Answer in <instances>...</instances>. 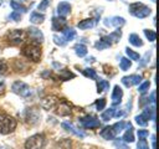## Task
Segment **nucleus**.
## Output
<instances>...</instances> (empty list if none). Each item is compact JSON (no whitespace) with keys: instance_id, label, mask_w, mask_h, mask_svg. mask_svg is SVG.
Instances as JSON below:
<instances>
[{"instance_id":"nucleus-1","label":"nucleus","mask_w":159,"mask_h":149,"mask_svg":"<svg viewBox=\"0 0 159 149\" xmlns=\"http://www.w3.org/2000/svg\"><path fill=\"white\" fill-rule=\"evenodd\" d=\"M129 12L138 19H144V17L150 15L152 10L142 2H133L129 5Z\"/></svg>"},{"instance_id":"nucleus-2","label":"nucleus","mask_w":159,"mask_h":149,"mask_svg":"<svg viewBox=\"0 0 159 149\" xmlns=\"http://www.w3.org/2000/svg\"><path fill=\"white\" fill-rule=\"evenodd\" d=\"M22 55L35 62L40 61L41 58V48L39 45H35V43H30V45H26L24 48H22Z\"/></svg>"},{"instance_id":"nucleus-3","label":"nucleus","mask_w":159,"mask_h":149,"mask_svg":"<svg viewBox=\"0 0 159 149\" xmlns=\"http://www.w3.org/2000/svg\"><path fill=\"white\" fill-rule=\"evenodd\" d=\"M16 127V120L10 117V115H5L1 114L0 115V133L1 134H9L10 132H12Z\"/></svg>"},{"instance_id":"nucleus-4","label":"nucleus","mask_w":159,"mask_h":149,"mask_svg":"<svg viewBox=\"0 0 159 149\" xmlns=\"http://www.w3.org/2000/svg\"><path fill=\"white\" fill-rule=\"evenodd\" d=\"M46 144L43 134H35L25 142V149H42Z\"/></svg>"},{"instance_id":"nucleus-5","label":"nucleus","mask_w":159,"mask_h":149,"mask_svg":"<svg viewBox=\"0 0 159 149\" xmlns=\"http://www.w3.org/2000/svg\"><path fill=\"white\" fill-rule=\"evenodd\" d=\"M11 89H12L14 93H16V94H19L20 97H24V98H27L32 94L31 88L22 81H15L11 86Z\"/></svg>"},{"instance_id":"nucleus-6","label":"nucleus","mask_w":159,"mask_h":149,"mask_svg":"<svg viewBox=\"0 0 159 149\" xmlns=\"http://www.w3.org/2000/svg\"><path fill=\"white\" fill-rule=\"evenodd\" d=\"M7 38H9V42L11 45H19L25 40V32L22 30H19V29L12 30L9 32Z\"/></svg>"},{"instance_id":"nucleus-7","label":"nucleus","mask_w":159,"mask_h":149,"mask_svg":"<svg viewBox=\"0 0 159 149\" xmlns=\"http://www.w3.org/2000/svg\"><path fill=\"white\" fill-rule=\"evenodd\" d=\"M80 123L82 124V127H84V128H87V129L98 128V127L101 125V122H99L96 117H92V115H86V117L80 118Z\"/></svg>"},{"instance_id":"nucleus-8","label":"nucleus","mask_w":159,"mask_h":149,"mask_svg":"<svg viewBox=\"0 0 159 149\" xmlns=\"http://www.w3.org/2000/svg\"><path fill=\"white\" fill-rule=\"evenodd\" d=\"M143 77L140 74H130V76H125L122 78V83L125 87H132L134 84H139L142 82Z\"/></svg>"},{"instance_id":"nucleus-9","label":"nucleus","mask_w":159,"mask_h":149,"mask_svg":"<svg viewBox=\"0 0 159 149\" xmlns=\"http://www.w3.org/2000/svg\"><path fill=\"white\" fill-rule=\"evenodd\" d=\"M125 20L122 16H113V17H107L104 20V25L106 26H112V27H120L122 25H124Z\"/></svg>"},{"instance_id":"nucleus-10","label":"nucleus","mask_w":159,"mask_h":149,"mask_svg":"<svg viewBox=\"0 0 159 149\" xmlns=\"http://www.w3.org/2000/svg\"><path fill=\"white\" fill-rule=\"evenodd\" d=\"M122 97H123V91L119 86H114L113 92H112V106H118L122 102Z\"/></svg>"},{"instance_id":"nucleus-11","label":"nucleus","mask_w":159,"mask_h":149,"mask_svg":"<svg viewBox=\"0 0 159 149\" xmlns=\"http://www.w3.org/2000/svg\"><path fill=\"white\" fill-rule=\"evenodd\" d=\"M66 19L62 17V16H56L52 19V30L53 31H60V30H63L66 27Z\"/></svg>"},{"instance_id":"nucleus-12","label":"nucleus","mask_w":159,"mask_h":149,"mask_svg":"<svg viewBox=\"0 0 159 149\" xmlns=\"http://www.w3.org/2000/svg\"><path fill=\"white\" fill-rule=\"evenodd\" d=\"M57 103H58L57 97L50 96V97H46V98H43V99L41 101V107H42L43 109H52Z\"/></svg>"},{"instance_id":"nucleus-13","label":"nucleus","mask_w":159,"mask_h":149,"mask_svg":"<svg viewBox=\"0 0 159 149\" xmlns=\"http://www.w3.org/2000/svg\"><path fill=\"white\" fill-rule=\"evenodd\" d=\"M70 12H71V5H70V2H67V1H61V2L57 5V14H58L60 16L65 17V16H67Z\"/></svg>"},{"instance_id":"nucleus-14","label":"nucleus","mask_w":159,"mask_h":149,"mask_svg":"<svg viewBox=\"0 0 159 149\" xmlns=\"http://www.w3.org/2000/svg\"><path fill=\"white\" fill-rule=\"evenodd\" d=\"M29 35H30V37H31L32 40H35L36 42H42V41H43V35H42V32H41L39 29H36V27H30V29H29Z\"/></svg>"},{"instance_id":"nucleus-15","label":"nucleus","mask_w":159,"mask_h":149,"mask_svg":"<svg viewBox=\"0 0 159 149\" xmlns=\"http://www.w3.org/2000/svg\"><path fill=\"white\" fill-rule=\"evenodd\" d=\"M62 128H63V129H66L67 132H71V133H73L75 135H77V137H80V138H83V137H84V133H83L82 130H80V129L75 128V127H73L71 123L63 122V123H62Z\"/></svg>"},{"instance_id":"nucleus-16","label":"nucleus","mask_w":159,"mask_h":149,"mask_svg":"<svg viewBox=\"0 0 159 149\" xmlns=\"http://www.w3.org/2000/svg\"><path fill=\"white\" fill-rule=\"evenodd\" d=\"M125 127H127V132L124 133V135H123L122 140H123V142H125V143H132V142H134L133 127H132V124H130L129 122H128V123H125Z\"/></svg>"},{"instance_id":"nucleus-17","label":"nucleus","mask_w":159,"mask_h":149,"mask_svg":"<svg viewBox=\"0 0 159 149\" xmlns=\"http://www.w3.org/2000/svg\"><path fill=\"white\" fill-rule=\"evenodd\" d=\"M71 112H72V111H71V107L68 106L67 102H62V103H60L58 107H57V114H58V115H70Z\"/></svg>"},{"instance_id":"nucleus-18","label":"nucleus","mask_w":159,"mask_h":149,"mask_svg":"<svg viewBox=\"0 0 159 149\" xmlns=\"http://www.w3.org/2000/svg\"><path fill=\"white\" fill-rule=\"evenodd\" d=\"M96 21L93 19H86V20H82L81 22L77 24V27L81 29V30H88V29H92L94 26Z\"/></svg>"},{"instance_id":"nucleus-19","label":"nucleus","mask_w":159,"mask_h":149,"mask_svg":"<svg viewBox=\"0 0 159 149\" xmlns=\"http://www.w3.org/2000/svg\"><path fill=\"white\" fill-rule=\"evenodd\" d=\"M120 36H122V31H120V30H116V31L111 32L108 36H106L104 38L112 45V43H114V42H118L119 38H120Z\"/></svg>"},{"instance_id":"nucleus-20","label":"nucleus","mask_w":159,"mask_h":149,"mask_svg":"<svg viewBox=\"0 0 159 149\" xmlns=\"http://www.w3.org/2000/svg\"><path fill=\"white\" fill-rule=\"evenodd\" d=\"M117 134L114 133V130L112 129V127H106L104 129H102L101 130V137L102 138H104V139H107V140H111V139H114V137H116Z\"/></svg>"},{"instance_id":"nucleus-21","label":"nucleus","mask_w":159,"mask_h":149,"mask_svg":"<svg viewBox=\"0 0 159 149\" xmlns=\"http://www.w3.org/2000/svg\"><path fill=\"white\" fill-rule=\"evenodd\" d=\"M62 31H63V36L62 37L66 41H71V40H73L76 37V30L72 29V27H65Z\"/></svg>"},{"instance_id":"nucleus-22","label":"nucleus","mask_w":159,"mask_h":149,"mask_svg":"<svg viewBox=\"0 0 159 149\" xmlns=\"http://www.w3.org/2000/svg\"><path fill=\"white\" fill-rule=\"evenodd\" d=\"M43 20H45V15H42V14H40V12L34 11V12H31V15H30V22H32V24H35V25L41 24Z\"/></svg>"},{"instance_id":"nucleus-23","label":"nucleus","mask_w":159,"mask_h":149,"mask_svg":"<svg viewBox=\"0 0 159 149\" xmlns=\"http://www.w3.org/2000/svg\"><path fill=\"white\" fill-rule=\"evenodd\" d=\"M128 40H129V42H130L133 46H135V47H140V46H143V41H142V38H140L139 35H137V34H130Z\"/></svg>"},{"instance_id":"nucleus-24","label":"nucleus","mask_w":159,"mask_h":149,"mask_svg":"<svg viewBox=\"0 0 159 149\" xmlns=\"http://www.w3.org/2000/svg\"><path fill=\"white\" fill-rule=\"evenodd\" d=\"M107 89H109V82H108L107 79L99 78L98 82H97V91H98V92H104V91H107Z\"/></svg>"},{"instance_id":"nucleus-25","label":"nucleus","mask_w":159,"mask_h":149,"mask_svg":"<svg viewBox=\"0 0 159 149\" xmlns=\"http://www.w3.org/2000/svg\"><path fill=\"white\" fill-rule=\"evenodd\" d=\"M75 52H76L77 56L84 57V56L87 55V47H86L84 45H82V43H77V45L75 46Z\"/></svg>"},{"instance_id":"nucleus-26","label":"nucleus","mask_w":159,"mask_h":149,"mask_svg":"<svg viewBox=\"0 0 159 149\" xmlns=\"http://www.w3.org/2000/svg\"><path fill=\"white\" fill-rule=\"evenodd\" d=\"M143 114L148 118V119H152V120H155V107L154 104L152 107H147L143 112Z\"/></svg>"},{"instance_id":"nucleus-27","label":"nucleus","mask_w":159,"mask_h":149,"mask_svg":"<svg viewBox=\"0 0 159 149\" xmlns=\"http://www.w3.org/2000/svg\"><path fill=\"white\" fill-rule=\"evenodd\" d=\"M111 46V43L104 38V37H102L99 41H97L96 43H94V47L97 48V50H104V48H107V47H109Z\"/></svg>"},{"instance_id":"nucleus-28","label":"nucleus","mask_w":159,"mask_h":149,"mask_svg":"<svg viewBox=\"0 0 159 149\" xmlns=\"http://www.w3.org/2000/svg\"><path fill=\"white\" fill-rule=\"evenodd\" d=\"M130 66H132V62H130L127 57H122V58H120L119 67H120L122 71H128V70L130 68Z\"/></svg>"},{"instance_id":"nucleus-29","label":"nucleus","mask_w":159,"mask_h":149,"mask_svg":"<svg viewBox=\"0 0 159 149\" xmlns=\"http://www.w3.org/2000/svg\"><path fill=\"white\" fill-rule=\"evenodd\" d=\"M125 53H127V56L129 57V60L139 61V58H140L139 53H138V52H135V51H133V50H132V48H129V47H127V48H125Z\"/></svg>"},{"instance_id":"nucleus-30","label":"nucleus","mask_w":159,"mask_h":149,"mask_svg":"<svg viewBox=\"0 0 159 149\" xmlns=\"http://www.w3.org/2000/svg\"><path fill=\"white\" fill-rule=\"evenodd\" d=\"M10 6H11L15 11H21V12H26V11H27L24 5H21L20 2H16V1H14V0L10 1Z\"/></svg>"},{"instance_id":"nucleus-31","label":"nucleus","mask_w":159,"mask_h":149,"mask_svg":"<svg viewBox=\"0 0 159 149\" xmlns=\"http://www.w3.org/2000/svg\"><path fill=\"white\" fill-rule=\"evenodd\" d=\"M112 117H114V109L113 108H109V109H107V111H104L102 114H101V118L104 120V122H107V120H109Z\"/></svg>"},{"instance_id":"nucleus-32","label":"nucleus","mask_w":159,"mask_h":149,"mask_svg":"<svg viewBox=\"0 0 159 149\" xmlns=\"http://www.w3.org/2000/svg\"><path fill=\"white\" fill-rule=\"evenodd\" d=\"M73 77H75V74L72 72H70L68 70H62L60 73V79H62V81H67V79L73 78Z\"/></svg>"},{"instance_id":"nucleus-33","label":"nucleus","mask_w":159,"mask_h":149,"mask_svg":"<svg viewBox=\"0 0 159 149\" xmlns=\"http://www.w3.org/2000/svg\"><path fill=\"white\" fill-rule=\"evenodd\" d=\"M135 122H137L140 127H145V125L148 124V118L142 113V114H139V115H135Z\"/></svg>"},{"instance_id":"nucleus-34","label":"nucleus","mask_w":159,"mask_h":149,"mask_svg":"<svg viewBox=\"0 0 159 149\" xmlns=\"http://www.w3.org/2000/svg\"><path fill=\"white\" fill-rule=\"evenodd\" d=\"M144 35H145V37H147L150 42H154L155 38H157V34H155L154 30H148V29H145V30H144Z\"/></svg>"},{"instance_id":"nucleus-35","label":"nucleus","mask_w":159,"mask_h":149,"mask_svg":"<svg viewBox=\"0 0 159 149\" xmlns=\"http://www.w3.org/2000/svg\"><path fill=\"white\" fill-rule=\"evenodd\" d=\"M124 127H125V122L120 120V122H117L116 124H113V125H112V129L114 130L116 134H118L119 132H122V130L124 129Z\"/></svg>"},{"instance_id":"nucleus-36","label":"nucleus","mask_w":159,"mask_h":149,"mask_svg":"<svg viewBox=\"0 0 159 149\" xmlns=\"http://www.w3.org/2000/svg\"><path fill=\"white\" fill-rule=\"evenodd\" d=\"M83 74L86 77L91 78V79H97V73H96V71L93 68H86V70H83Z\"/></svg>"},{"instance_id":"nucleus-37","label":"nucleus","mask_w":159,"mask_h":149,"mask_svg":"<svg viewBox=\"0 0 159 149\" xmlns=\"http://www.w3.org/2000/svg\"><path fill=\"white\" fill-rule=\"evenodd\" d=\"M94 106H96V109H97L98 112H99V111H103L104 107H106V99H104V98H99V99H97L96 103H94Z\"/></svg>"},{"instance_id":"nucleus-38","label":"nucleus","mask_w":159,"mask_h":149,"mask_svg":"<svg viewBox=\"0 0 159 149\" xmlns=\"http://www.w3.org/2000/svg\"><path fill=\"white\" fill-rule=\"evenodd\" d=\"M113 144H114V147H116L117 149H129L128 145H127V143L123 142L122 139H117V140H114Z\"/></svg>"},{"instance_id":"nucleus-39","label":"nucleus","mask_w":159,"mask_h":149,"mask_svg":"<svg viewBox=\"0 0 159 149\" xmlns=\"http://www.w3.org/2000/svg\"><path fill=\"white\" fill-rule=\"evenodd\" d=\"M149 87H150V82H149V81H145V82H143V83L138 87V92H139V93H145V92L149 89Z\"/></svg>"},{"instance_id":"nucleus-40","label":"nucleus","mask_w":159,"mask_h":149,"mask_svg":"<svg viewBox=\"0 0 159 149\" xmlns=\"http://www.w3.org/2000/svg\"><path fill=\"white\" fill-rule=\"evenodd\" d=\"M48 5H50V0H42V1L37 5V9H39L40 11H45V10H47Z\"/></svg>"},{"instance_id":"nucleus-41","label":"nucleus","mask_w":159,"mask_h":149,"mask_svg":"<svg viewBox=\"0 0 159 149\" xmlns=\"http://www.w3.org/2000/svg\"><path fill=\"white\" fill-rule=\"evenodd\" d=\"M137 148L138 149H149V145H148V143H147V140L144 138H140L138 144H137Z\"/></svg>"},{"instance_id":"nucleus-42","label":"nucleus","mask_w":159,"mask_h":149,"mask_svg":"<svg viewBox=\"0 0 159 149\" xmlns=\"http://www.w3.org/2000/svg\"><path fill=\"white\" fill-rule=\"evenodd\" d=\"M53 42H55L56 45H60V46H65L67 41H66L63 37H60V36L55 35V36H53Z\"/></svg>"},{"instance_id":"nucleus-43","label":"nucleus","mask_w":159,"mask_h":149,"mask_svg":"<svg viewBox=\"0 0 159 149\" xmlns=\"http://www.w3.org/2000/svg\"><path fill=\"white\" fill-rule=\"evenodd\" d=\"M9 17H10V20H14V21H20L21 20V15H20L19 11H12Z\"/></svg>"},{"instance_id":"nucleus-44","label":"nucleus","mask_w":159,"mask_h":149,"mask_svg":"<svg viewBox=\"0 0 159 149\" xmlns=\"http://www.w3.org/2000/svg\"><path fill=\"white\" fill-rule=\"evenodd\" d=\"M149 57H150V52H147V53L144 55V57H143V60H142V62L139 63V66H140V67H143V66H145V65L148 63V61H149Z\"/></svg>"},{"instance_id":"nucleus-45","label":"nucleus","mask_w":159,"mask_h":149,"mask_svg":"<svg viewBox=\"0 0 159 149\" xmlns=\"http://www.w3.org/2000/svg\"><path fill=\"white\" fill-rule=\"evenodd\" d=\"M148 135H149V132H148L147 129H139V130H138V137H139V139H140V138H144V139H145Z\"/></svg>"},{"instance_id":"nucleus-46","label":"nucleus","mask_w":159,"mask_h":149,"mask_svg":"<svg viewBox=\"0 0 159 149\" xmlns=\"http://www.w3.org/2000/svg\"><path fill=\"white\" fill-rule=\"evenodd\" d=\"M6 71H7V65H6V62H5V61H0V74L6 73Z\"/></svg>"},{"instance_id":"nucleus-47","label":"nucleus","mask_w":159,"mask_h":149,"mask_svg":"<svg viewBox=\"0 0 159 149\" xmlns=\"http://www.w3.org/2000/svg\"><path fill=\"white\" fill-rule=\"evenodd\" d=\"M150 102H152L153 104L155 103V92H154V91H153L152 94H150Z\"/></svg>"},{"instance_id":"nucleus-48","label":"nucleus","mask_w":159,"mask_h":149,"mask_svg":"<svg viewBox=\"0 0 159 149\" xmlns=\"http://www.w3.org/2000/svg\"><path fill=\"white\" fill-rule=\"evenodd\" d=\"M152 145H153V149H157V147H155V134L152 135Z\"/></svg>"},{"instance_id":"nucleus-49","label":"nucleus","mask_w":159,"mask_h":149,"mask_svg":"<svg viewBox=\"0 0 159 149\" xmlns=\"http://www.w3.org/2000/svg\"><path fill=\"white\" fill-rule=\"evenodd\" d=\"M52 66H53V67H56V68H61V67H62V65H61V63H57V62H53V63H52Z\"/></svg>"},{"instance_id":"nucleus-50","label":"nucleus","mask_w":159,"mask_h":149,"mask_svg":"<svg viewBox=\"0 0 159 149\" xmlns=\"http://www.w3.org/2000/svg\"><path fill=\"white\" fill-rule=\"evenodd\" d=\"M4 92V84L2 83H0V94Z\"/></svg>"},{"instance_id":"nucleus-51","label":"nucleus","mask_w":159,"mask_h":149,"mask_svg":"<svg viewBox=\"0 0 159 149\" xmlns=\"http://www.w3.org/2000/svg\"><path fill=\"white\" fill-rule=\"evenodd\" d=\"M152 1H153V2H155V0H152Z\"/></svg>"},{"instance_id":"nucleus-52","label":"nucleus","mask_w":159,"mask_h":149,"mask_svg":"<svg viewBox=\"0 0 159 149\" xmlns=\"http://www.w3.org/2000/svg\"><path fill=\"white\" fill-rule=\"evenodd\" d=\"M19 1H24V0H19Z\"/></svg>"},{"instance_id":"nucleus-53","label":"nucleus","mask_w":159,"mask_h":149,"mask_svg":"<svg viewBox=\"0 0 159 149\" xmlns=\"http://www.w3.org/2000/svg\"><path fill=\"white\" fill-rule=\"evenodd\" d=\"M0 4H1V1H0Z\"/></svg>"}]
</instances>
